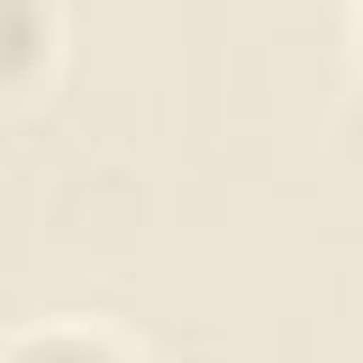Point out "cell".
<instances>
[{"label": "cell", "instance_id": "6da1fadb", "mask_svg": "<svg viewBox=\"0 0 363 363\" xmlns=\"http://www.w3.org/2000/svg\"><path fill=\"white\" fill-rule=\"evenodd\" d=\"M0 357L6 363H40V357H68V363H136L159 357V340L136 329L119 312L96 306H51L28 312L11 329H0Z\"/></svg>", "mask_w": 363, "mask_h": 363}, {"label": "cell", "instance_id": "7a4b0ae2", "mask_svg": "<svg viewBox=\"0 0 363 363\" xmlns=\"http://www.w3.org/2000/svg\"><path fill=\"white\" fill-rule=\"evenodd\" d=\"M68 68L62 0H0V119L51 102Z\"/></svg>", "mask_w": 363, "mask_h": 363}, {"label": "cell", "instance_id": "3957f363", "mask_svg": "<svg viewBox=\"0 0 363 363\" xmlns=\"http://www.w3.org/2000/svg\"><path fill=\"white\" fill-rule=\"evenodd\" d=\"M346 57H352V74L363 79V0H346Z\"/></svg>", "mask_w": 363, "mask_h": 363}]
</instances>
